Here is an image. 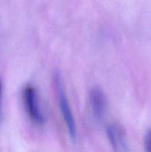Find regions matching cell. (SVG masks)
<instances>
[{"label": "cell", "mask_w": 151, "mask_h": 152, "mask_svg": "<svg viewBox=\"0 0 151 152\" xmlns=\"http://www.w3.org/2000/svg\"><path fill=\"white\" fill-rule=\"evenodd\" d=\"M53 83H54L55 89L57 94L58 99H59V108H60L61 114L65 120L67 129L68 131L70 136L73 140H75L76 137V127L75 120L72 111L70 107L68 98L65 94V89H64L62 80L61 75L59 72L55 73L53 75Z\"/></svg>", "instance_id": "obj_1"}, {"label": "cell", "mask_w": 151, "mask_h": 152, "mask_svg": "<svg viewBox=\"0 0 151 152\" xmlns=\"http://www.w3.org/2000/svg\"><path fill=\"white\" fill-rule=\"evenodd\" d=\"M24 105L28 115L33 123L37 125L44 123V117L39 108L36 90L31 85L25 86L22 91Z\"/></svg>", "instance_id": "obj_2"}, {"label": "cell", "mask_w": 151, "mask_h": 152, "mask_svg": "<svg viewBox=\"0 0 151 152\" xmlns=\"http://www.w3.org/2000/svg\"><path fill=\"white\" fill-rule=\"evenodd\" d=\"M89 99L93 117L97 122H101L106 111V98L103 91L99 87L93 88L90 92Z\"/></svg>", "instance_id": "obj_3"}, {"label": "cell", "mask_w": 151, "mask_h": 152, "mask_svg": "<svg viewBox=\"0 0 151 152\" xmlns=\"http://www.w3.org/2000/svg\"><path fill=\"white\" fill-rule=\"evenodd\" d=\"M107 134L113 148L117 151L124 148L125 145L124 132L119 126L110 124L107 127Z\"/></svg>", "instance_id": "obj_4"}, {"label": "cell", "mask_w": 151, "mask_h": 152, "mask_svg": "<svg viewBox=\"0 0 151 152\" xmlns=\"http://www.w3.org/2000/svg\"><path fill=\"white\" fill-rule=\"evenodd\" d=\"M144 145L146 151L151 152V129H150L145 135Z\"/></svg>", "instance_id": "obj_5"}, {"label": "cell", "mask_w": 151, "mask_h": 152, "mask_svg": "<svg viewBox=\"0 0 151 152\" xmlns=\"http://www.w3.org/2000/svg\"><path fill=\"white\" fill-rule=\"evenodd\" d=\"M1 90H2V83H1V80L0 78V100H1Z\"/></svg>", "instance_id": "obj_6"}]
</instances>
